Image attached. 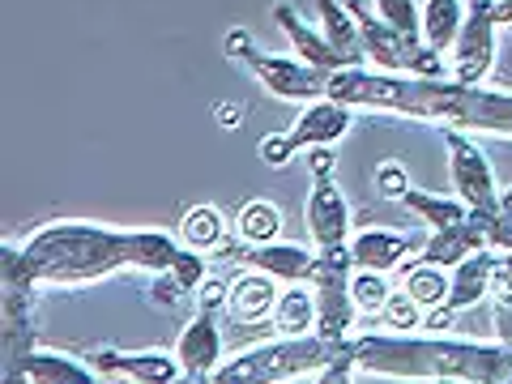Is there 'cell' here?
<instances>
[{"mask_svg":"<svg viewBox=\"0 0 512 384\" xmlns=\"http://www.w3.org/2000/svg\"><path fill=\"white\" fill-rule=\"evenodd\" d=\"M175 384H210V380H197V376H180Z\"/></svg>","mask_w":512,"mask_h":384,"instance_id":"44","label":"cell"},{"mask_svg":"<svg viewBox=\"0 0 512 384\" xmlns=\"http://www.w3.org/2000/svg\"><path fill=\"white\" fill-rule=\"evenodd\" d=\"M154 303H158V308H175V303H180V295H184V286L180 282H175L171 274H163V278H158L154 282Z\"/></svg>","mask_w":512,"mask_h":384,"instance_id":"39","label":"cell"},{"mask_svg":"<svg viewBox=\"0 0 512 384\" xmlns=\"http://www.w3.org/2000/svg\"><path fill=\"white\" fill-rule=\"evenodd\" d=\"M402 291L419 303V308H440L444 295H448V278H444V269L440 265H410L406 269V278H402Z\"/></svg>","mask_w":512,"mask_h":384,"instance_id":"28","label":"cell"},{"mask_svg":"<svg viewBox=\"0 0 512 384\" xmlns=\"http://www.w3.org/2000/svg\"><path fill=\"white\" fill-rule=\"evenodd\" d=\"M423 244L410 239L402 231H384V227H372V231H359L350 239V256H355V269H372V274H389V269L402 265L406 252H419Z\"/></svg>","mask_w":512,"mask_h":384,"instance_id":"17","label":"cell"},{"mask_svg":"<svg viewBox=\"0 0 512 384\" xmlns=\"http://www.w3.org/2000/svg\"><path fill=\"white\" fill-rule=\"evenodd\" d=\"M175 252H180V244L163 231H128V265L150 269V274H167Z\"/></svg>","mask_w":512,"mask_h":384,"instance_id":"24","label":"cell"},{"mask_svg":"<svg viewBox=\"0 0 512 384\" xmlns=\"http://www.w3.org/2000/svg\"><path fill=\"white\" fill-rule=\"evenodd\" d=\"M274 320L286 338H303V333H316V299L303 291V282L286 286L278 295V308H274Z\"/></svg>","mask_w":512,"mask_h":384,"instance_id":"25","label":"cell"},{"mask_svg":"<svg viewBox=\"0 0 512 384\" xmlns=\"http://www.w3.org/2000/svg\"><path fill=\"white\" fill-rule=\"evenodd\" d=\"M350 376H355V355H342L316 376V384H350Z\"/></svg>","mask_w":512,"mask_h":384,"instance_id":"38","label":"cell"},{"mask_svg":"<svg viewBox=\"0 0 512 384\" xmlns=\"http://www.w3.org/2000/svg\"><path fill=\"white\" fill-rule=\"evenodd\" d=\"M197 303H201V312H218L222 303H227V286L214 282V278H205V282H201V295H197Z\"/></svg>","mask_w":512,"mask_h":384,"instance_id":"40","label":"cell"},{"mask_svg":"<svg viewBox=\"0 0 512 384\" xmlns=\"http://www.w3.org/2000/svg\"><path fill=\"white\" fill-rule=\"evenodd\" d=\"M278 278L261 274V269H248V274H239L231 286H227V308L235 320H248V325H256V320H265L269 312L278 308Z\"/></svg>","mask_w":512,"mask_h":384,"instance_id":"19","label":"cell"},{"mask_svg":"<svg viewBox=\"0 0 512 384\" xmlns=\"http://www.w3.org/2000/svg\"><path fill=\"white\" fill-rule=\"evenodd\" d=\"M308 171L312 175H333V150L329 146H312L308 150Z\"/></svg>","mask_w":512,"mask_h":384,"instance_id":"41","label":"cell"},{"mask_svg":"<svg viewBox=\"0 0 512 384\" xmlns=\"http://www.w3.org/2000/svg\"><path fill=\"white\" fill-rule=\"evenodd\" d=\"M355 367L397 380H461V384H512V350L500 342H457V338H402L372 333L350 342Z\"/></svg>","mask_w":512,"mask_h":384,"instance_id":"2","label":"cell"},{"mask_svg":"<svg viewBox=\"0 0 512 384\" xmlns=\"http://www.w3.org/2000/svg\"><path fill=\"white\" fill-rule=\"evenodd\" d=\"M235 231H239V239H248L252 248L274 244L278 231H282V210L278 205H269V201H248L244 210H239Z\"/></svg>","mask_w":512,"mask_h":384,"instance_id":"27","label":"cell"},{"mask_svg":"<svg viewBox=\"0 0 512 384\" xmlns=\"http://www.w3.org/2000/svg\"><path fill=\"white\" fill-rule=\"evenodd\" d=\"M461 22H466V5H461V0H427L423 43L431 47V52H448L461 35Z\"/></svg>","mask_w":512,"mask_h":384,"instance_id":"22","label":"cell"},{"mask_svg":"<svg viewBox=\"0 0 512 384\" xmlns=\"http://www.w3.org/2000/svg\"><path fill=\"white\" fill-rule=\"evenodd\" d=\"M291 154H295L291 133H282V137H265V141H261V158H265L269 167H286V163H291Z\"/></svg>","mask_w":512,"mask_h":384,"instance_id":"35","label":"cell"},{"mask_svg":"<svg viewBox=\"0 0 512 384\" xmlns=\"http://www.w3.org/2000/svg\"><path fill=\"white\" fill-rule=\"evenodd\" d=\"M402 205L410 214H419L431 231H448V227H461L470 218V210L453 197H436V192H419V188H406Z\"/></svg>","mask_w":512,"mask_h":384,"instance_id":"23","label":"cell"},{"mask_svg":"<svg viewBox=\"0 0 512 384\" xmlns=\"http://www.w3.org/2000/svg\"><path fill=\"white\" fill-rule=\"evenodd\" d=\"M350 111L346 103H333V99H316L303 107V116L291 128V146L295 150H312V146H333L338 137H346L350 128Z\"/></svg>","mask_w":512,"mask_h":384,"instance_id":"16","label":"cell"},{"mask_svg":"<svg viewBox=\"0 0 512 384\" xmlns=\"http://www.w3.org/2000/svg\"><path fill=\"white\" fill-rule=\"evenodd\" d=\"M175 359H180L184 376L210 380L222 367V333L214 325V312H197L188 320V329L180 333V346H175Z\"/></svg>","mask_w":512,"mask_h":384,"instance_id":"14","label":"cell"},{"mask_svg":"<svg viewBox=\"0 0 512 384\" xmlns=\"http://www.w3.org/2000/svg\"><path fill=\"white\" fill-rule=\"evenodd\" d=\"M495 0H474L461 22V35L453 43V82L461 86H478L495 64Z\"/></svg>","mask_w":512,"mask_h":384,"instance_id":"9","label":"cell"},{"mask_svg":"<svg viewBox=\"0 0 512 384\" xmlns=\"http://www.w3.org/2000/svg\"><path fill=\"white\" fill-rule=\"evenodd\" d=\"M222 235H227V222H222V214L214 210V205H197V210H188L184 222H180V239L192 252L222 248Z\"/></svg>","mask_w":512,"mask_h":384,"instance_id":"26","label":"cell"},{"mask_svg":"<svg viewBox=\"0 0 512 384\" xmlns=\"http://www.w3.org/2000/svg\"><path fill=\"white\" fill-rule=\"evenodd\" d=\"M350 295H355V308H359V312L380 316V312H384V303H389V295H393V286H389V278H384V274L359 269V274L350 278Z\"/></svg>","mask_w":512,"mask_h":384,"instance_id":"29","label":"cell"},{"mask_svg":"<svg viewBox=\"0 0 512 384\" xmlns=\"http://www.w3.org/2000/svg\"><path fill=\"white\" fill-rule=\"evenodd\" d=\"M308 231L316 239V252L350 244V205L333 175H312V197H308Z\"/></svg>","mask_w":512,"mask_h":384,"instance_id":"11","label":"cell"},{"mask_svg":"<svg viewBox=\"0 0 512 384\" xmlns=\"http://www.w3.org/2000/svg\"><path fill=\"white\" fill-rule=\"evenodd\" d=\"M26 376L30 384H103L99 372H90V367L82 359L73 355H60V350H30L26 355Z\"/></svg>","mask_w":512,"mask_h":384,"instance_id":"20","label":"cell"},{"mask_svg":"<svg viewBox=\"0 0 512 384\" xmlns=\"http://www.w3.org/2000/svg\"><path fill=\"white\" fill-rule=\"evenodd\" d=\"M487 248L491 252H512V214H487Z\"/></svg>","mask_w":512,"mask_h":384,"instance_id":"34","label":"cell"},{"mask_svg":"<svg viewBox=\"0 0 512 384\" xmlns=\"http://www.w3.org/2000/svg\"><path fill=\"white\" fill-rule=\"evenodd\" d=\"M227 52L239 56L256 73V82H261L274 99H286V103H316L329 94V73L312 69V64L303 60H291V56H274V52H261L244 30H231L227 35Z\"/></svg>","mask_w":512,"mask_h":384,"instance_id":"5","label":"cell"},{"mask_svg":"<svg viewBox=\"0 0 512 384\" xmlns=\"http://www.w3.org/2000/svg\"><path fill=\"white\" fill-rule=\"evenodd\" d=\"M316 9H320V22H325V39L346 60V69H363L367 52H363V39H359V26L350 18V9L338 5V0H320Z\"/></svg>","mask_w":512,"mask_h":384,"instance_id":"21","label":"cell"},{"mask_svg":"<svg viewBox=\"0 0 512 384\" xmlns=\"http://www.w3.org/2000/svg\"><path fill=\"white\" fill-rule=\"evenodd\" d=\"M470 5H474V0H470Z\"/></svg>","mask_w":512,"mask_h":384,"instance_id":"45","label":"cell"},{"mask_svg":"<svg viewBox=\"0 0 512 384\" xmlns=\"http://www.w3.org/2000/svg\"><path fill=\"white\" fill-rule=\"evenodd\" d=\"M325 99L346 107L397 111V116H414V120H436L457 128V133L474 128V133L512 137V94L461 86L453 77H393V73L342 69L329 73Z\"/></svg>","mask_w":512,"mask_h":384,"instance_id":"1","label":"cell"},{"mask_svg":"<svg viewBox=\"0 0 512 384\" xmlns=\"http://www.w3.org/2000/svg\"><path fill=\"white\" fill-rule=\"evenodd\" d=\"M244 261L252 265V269H261V274H269V278H278V282H312V274H316V252H308V248H299V244H261V248H248V256Z\"/></svg>","mask_w":512,"mask_h":384,"instance_id":"18","label":"cell"},{"mask_svg":"<svg viewBox=\"0 0 512 384\" xmlns=\"http://www.w3.org/2000/svg\"><path fill=\"white\" fill-rule=\"evenodd\" d=\"M487 248V214H474L461 222V227H448V231H431V239L419 248V261L414 265H440V269H453L461 265L470 252H483Z\"/></svg>","mask_w":512,"mask_h":384,"instance_id":"13","label":"cell"},{"mask_svg":"<svg viewBox=\"0 0 512 384\" xmlns=\"http://www.w3.org/2000/svg\"><path fill=\"white\" fill-rule=\"evenodd\" d=\"M94 372L99 376H124L137 384H175L184 376L180 359L163 355V350H141V355H120V350H94Z\"/></svg>","mask_w":512,"mask_h":384,"instance_id":"12","label":"cell"},{"mask_svg":"<svg viewBox=\"0 0 512 384\" xmlns=\"http://www.w3.org/2000/svg\"><path fill=\"white\" fill-rule=\"evenodd\" d=\"M495 333H500V346L512 350V295H495Z\"/></svg>","mask_w":512,"mask_h":384,"instance_id":"37","label":"cell"},{"mask_svg":"<svg viewBox=\"0 0 512 384\" xmlns=\"http://www.w3.org/2000/svg\"><path fill=\"white\" fill-rule=\"evenodd\" d=\"M491 265H495V252L483 248V252H470L461 265H453V274H448V295L440 308H431V316L423 320V329H453V316L474 308V303H483L491 295Z\"/></svg>","mask_w":512,"mask_h":384,"instance_id":"10","label":"cell"},{"mask_svg":"<svg viewBox=\"0 0 512 384\" xmlns=\"http://www.w3.org/2000/svg\"><path fill=\"white\" fill-rule=\"evenodd\" d=\"M491 295H512V252H495V265H491Z\"/></svg>","mask_w":512,"mask_h":384,"instance_id":"36","label":"cell"},{"mask_svg":"<svg viewBox=\"0 0 512 384\" xmlns=\"http://www.w3.org/2000/svg\"><path fill=\"white\" fill-rule=\"evenodd\" d=\"M350 278H355V256L350 244L316 252V274H312V299H316V333L320 338H350L355 329V295H350Z\"/></svg>","mask_w":512,"mask_h":384,"instance_id":"6","label":"cell"},{"mask_svg":"<svg viewBox=\"0 0 512 384\" xmlns=\"http://www.w3.org/2000/svg\"><path fill=\"white\" fill-rule=\"evenodd\" d=\"M376 13H380V22H389L397 30V35L423 43V13L414 0H376Z\"/></svg>","mask_w":512,"mask_h":384,"instance_id":"30","label":"cell"},{"mask_svg":"<svg viewBox=\"0 0 512 384\" xmlns=\"http://www.w3.org/2000/svg\"><path fill=\"white\" fill-rule=\"evenodd\" d=\"M444 146H448V171H453L457 201L474 214L500 210V184H495V171L487 163V154L478 150L466 133H457V128H444Z\"/></svg>","mask_w":512,"mask_h":384,"instance_id":"8","label":"cell"},{"mask_svg":"<svg viewBox=\"0 0 512 384\" xmlns=\"http://www.w3.org/2000/svg\"><path fill=\"white\" fill-rule=\"evenodd\" d=\"M495 22L512 26V0H495Z\"/></svg>","mask_w":512,"mask_h":384,"instance_id":"42","label":"cell"},{"mask_svg":"<svg viewBox=\"0 0 512 384\" xmlns=\"http://www.w3.org/2000/svg\"><path fill=\"white\" fill-rule=\"evenodd\" d=\"M500 214H512V188H500Z\"/></svg>","mask_w":512,"mask_h":384,"instance_id":"43","label":"cell"},{"mask_svg":"<svg viewBox=\"0 0 512 384\" xmlns=\"http://www.w3.org/2000/svg\"><path fill=\"white\" fill-rule=\"evenodd\" d=\"M167 274L184 286V291H201V282H205V256L201 252H192V248H180L175 252V261Z\"/></svg>","mask_w":512,"mask_h":384,"instance_id":"32","label":"cell"},{"mask_svg":"<svg viewBox=\"0 0 512 384\" xmlns=\"http://www.w3.org/2000/svg\"><path fill=\"white\" fill-rule=\"evenodd\" d=\"M406 188H410V180H406V171L397 167V163H389V167H380V171H376V192H380V197L402 201V197H406Z\"/></svg>","mask_w":512,"mask_h":384,"instance_id":"33","label":"cell"},{"mask_svg":"<svg viewBox=\"0 0 512 384\" xmlns=\"http://www.w3.org/2000/svg\"><path fill=\"white\" fill-rule=\"evenodd\" d=\"M18 256L35 282H99L128 265V231H111L99 222H52L30 235Z\"/></svg>","mask_w":512,"mask_h":384,"instance_id":"3","label":"cell"},{"mask_svg":"<svg viewBox=\"0 0 512 384\" xmlns=\"http://www.w3.org/2000/svg\"><path fill=\"white\" fill-rule=\"evenodd\" d=\"M380 320H384L389 329H419V325H423V308H419V303H414L406 291H393L389 303H384Z\"/></svg>","mask_w":512,"mask_h":384,"instance_id":"31","label":"cell"},{"mask_svg":"<svg viewBox=\"0 0 512 384\" xmlns=\"http://www.w3.org/2000/svg\"><path fill=\"white\" fill-rule=\"evenodd\" d=\"M350 18L359 26V39H363V52L367 60H376L380 73H393V77H444V56L431 52L427 43H414L406 35H397L389 22H376L367 9L359 5H346Z\"/></svg>","mask_w":512,"mask_h":384,"instance_id":"7","label":"cell"},{"mask_svg":"<svg viewBox=\"0 0 512 384\" xmlns=\"http://www.w3.org/2000/svg\"><path fill=\"white\" fill-rule=\"evenodd\" d=\"M350 355V338H320V333H303V338L265 342L256 350H244L231 363H222L210 376V384H286L308 372H325L333 359Z\"/></svg>","mask_w":512,"mask_h":384,"instance_id":"4","label":"cell"},{"mask_svg":"<svg viewBox=\"0 0 512 384\" xmlns=\"http://www.w3.org/2000/svg\"><path fill=\"white\" fill-rule=\"evenodd\" d=\"M274 22L286 30V39H291L295 56L303 64H312V69H320V73H342L346 69V60L333 52L325 35H316V30L299 18V9L291 5V0H278V5H274Z\"/></svg>","mask_w":512,"mask_h":384,"instance_id":"15","label":"cell"}]
</instances>
